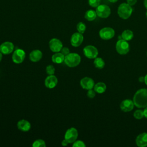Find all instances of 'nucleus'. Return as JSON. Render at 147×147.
Here are the masks:
<instances>
[{
	"instance_id": "f257e3e1",
	"label": "nucleus",
	"mask_w": 147,
	"mask_h": 147,
	"mask_svg": "<svg viewBox=\"0 0 147 147\" xmlns=\"http://www.w3.org/2000/svg\"><path fill=\"white\" fill-rule=\"evenodd\" d=\"M134 106L138 108H145L147 106V89L141 88L137 90L133 96Z\"/></svg>"
},
{
	"instance_id": "f03ea898",
	"label": "nucleus",
	"mask_w": 147,
	"mask_h": 147,
	"mask_svg": "<svg viewBox=\"0 0 147 147\" xmlns=\"http://www.w3.org/2000/svg\"><path fill=\"white\" fill-rule=\"evenodd\" d=\"M133 12V8L131 6L127 3H122L120 4L118 7L117 13L119 17L123 20L129 18Z\"/></svg>"
},
{
	"instance_id": "7ed1b4c3",
	"label": "nucleus",
	"mask_w": 147,
	"mask_h": 147,
	"mask_svg": "<svg viewBox=\"0 0 147 147\" xmlns=\"http://www.w3.org/2000/svg\"><path fill=\"white\" fill-rule=\"evenodd\" d=\"M81 61L80 55L76 53H69L65 56L64 62L69 67H75L78 66Z\"/></svg>"
},
{
	"instance_id": "20e7f679",
	"label": "nucleus",
	"mask_w": 147,
	"mask_h": 147,
	"mask_svg": "<svg viewBox=\"0 0 147 147\" xmlns=\"http://www.w3.org/2000/svg\"><path fill=\"white\" fill-rule=\"evenodd\" d=\"M117 52L122 55L127 54L129 51V44L128 42L123 39L118 40L115 45Z\"/></svg>"
},
{
	"instance_id": "39448f33",
	"label": "nucleus",
	"mask_w": 147,
	"mask_h": 147,
	"mask_svg": "<svg viewBox=\"0 0 147 147\" xmlns=\"http://www.w3.org/2000/svg\"><path fill=\"white\" fill-rule=\"evenodd\" d=\"M97 16L100 18H107L111 14V9L110 7L105 4H100L96 7Z\"/></svg>"
},
{
	"instance_id": "423d86ee",
	"label": "nucleus",
	"mask_w": 147,
	"mask_h": 147,
	"mask_svg": "<svg viewBox=\"0 0 147 147\" xmlns=\"http://www.w3.org/2000/svg\"><path fill=\"white\" fill-rule=\"evenodd\" d=\"M100 37L105 40L111 39L115 35V30L110 27H105L101 29L99 32Z\"/></svg>"
},
{
	"instance_id": "0eeeda50",
	"label": "nucleus",
	"mask_w": 147,
	"mask_h": 147,
	"mask_svg": "<svg viewBox=\"0 0 147 147\" xmlns=\"http://www.w3.org/2000/svg\"><path fill=\"white\" fill-rule=\"evenodd\" d=\"M78 137V131L75 127H71L68 129L64 135V139L69 144L75 142Z\"/></svg>"
},
{
	"instance_id": "6e6552de",
	"label": "nucleus",
	"mask_w": 147,
	"mask_h": 147,
	"mask_svg": "<svg viewBox=\"0 0 147 147\" xmlns=\"http://www.w3.org/2000/svg\"><path fill=\"white\" fill-rule=\"evenodd\" d=\"M83 53L88 59H95L98 55V51L95 47L88 45L83 48Z\"/></svg>"
},
{
	"instance_id": "1a4fd4ad",
	"label": "nucleus",
	"mask_w": 147,
	"mask_h": 147,
	"mask_svg": "<svg viewBox=\"0 0 147 147\" xmlns=\"http://www.w3.org/2000/svg\"><path fill=\"white\" fill-rule=\"evenodd\" d=\"M26 53L22 49H16L12 55V60L16 64L22 63L25 58Z\"/></svg>"
},
{
	"instance_id": "9d476101",
	"label": "nucleus",
	"mask_w": 147,
	"mask_h": 147,
	"mask_svg": "<svg viewBox=\"0 0 147 147\" xmlns=\"http://www.w3.org/2000/svg\"><path fill=\"white\" fill-rule=\"evenodd\" d=\"M49 47L53 52H59L63 48V43L59 39L53 38L49 41Z\"/></svg>"
},
{
	"instance_id": "9b49d317",
	"label": "nucleus",
	"mask_w": 147,
	"mask_h": 147,
	"mask_svg": "<svg viewBox=\"0 0 147 147\" xmlns=\"http://www.w3.org/2000/svg\"><path fill=\"white\" fill-rule=\"evenodd\" d=\"M83 36L79 32L74 33L71 37V44L74 47L80 46L83 41Z\"/></svg>"
},
{
	"instance_id": "f8f14e48",
	"label": "nucleus",
	"mask_w": 147,
	"mask_h": 147,
	"mask_svg": "<svg viewBox=\"0 0 147 147\" xmlns=\"http://www.w3.org/2000/svg\"><path fill=\"white\" fill-rule=\"evenodd\" d=\"M14 44L10 41H5L0 45V52L3 55H9L14 50Z\"/></svg>"
},
{
	"instance_id": "ddd939ff",
	"label": "nucleus",
	"mask_w": 147,
	"mask_h": 147,
	"mask_svg": "<svg viewBox=\"0 0 147 147\" xmlns=\"http://www.w3.org/2000/svg\"><path fill=\"white\" fill-rule=\"evenodd\" d=\"M80 84L83 89L88 90L94 88L95 82L92 78L89 77H84L80 80Z\"/></svg>"
},
{
	"instance_id": "4468645a",
	"label": "nucleus",
	"mask_w": 147,
	"mask_h": 147,
	"mask_svg": "<svg viewBox=\"0 0 147 147\" xmlns=\"http://www.w3.org/2000/svg\"><path fill=\"white\" fill-rule=\"evenodd\" d=\"M134 106V104L133 101L129 99L122 100L120 104V109L124 112L131 111L133 109Z\"/></svg>"
},
{
	"instance_id": "2eb2a0df",
	"label": "nucleus",
	"mask_w": 147,
	"mask_h": 147,
	"mask_svg": "<svg viewBox=\"0 0 147 147\" xmlns=\"http://www.w3.org/2000/svg\"><path fill=\"white\" fill-rule=\"evenodd\" d=\"M58 80L54 75H48L45 80V85L48 88H53L57 84Z\"/></svg>"
},
{
	"instance_id": "dca6fc26",
	"label": "nucleus",
	"mask_w": 147,
	"mask_h": 147,
	"mask_svg": "<svg viewBox=\"0 0 147 147\" xmlns=\"http://www.w3.org/2000/svg\"><path fill=\"white\" fill-rule=\"evenodd\" d=\"M136 144L139 147L147 146V133L140 134L136 139Z\"/></svg>"
},
{
	"instance_id": "f3484780",
	"label": "nucleus",
	"mask_w": 147,
	"mask_h": 147,
	"mask_svg": "<svg viewBox=\"0 0 147 147\" xmlns=\"http://www.w3.org/2000/svg\"><path fill=\"white\" fill-rule=\"evenodd\" d=\"M17 127L21 131H28L30 129L31 125L28 121L21 119L17 122Z\"/></svg>"
},
{
	"instance_id": "a211bd4d",
	"label": "nucleus",
	"mask_w": 147,
	"mask_h": 147,
	"mask_svg": "<svg viewBox=\"0 0 147 147\" xmlns=\"http://www.w3.org/2000/svg\"><path fill=\"white\" fill-rule=\"evenodd\" d=\"M42 57V53L39 49L33 50L29 54V59L33 62L40 61Z\"/></svg>"
},
{
	"instance_id": "6ab92c4d",
	"label": "nucleus",
	"mask_w": 147,
	"mask_h": 147,
	"mask_svg": "<svg viewBox=\"0 0 147 147\" xmlns=\"http://www.w3.org/2000/svg\"><path fill=\"white\" fill-rule=\"evenodd\" d=\"M65 56L61 52H56L52 56V61L56 64L62 63L64 61Z\"/></svg>"
},
{
	"instance_id": "aec40b11",
	"label": "nucleus",
	"mask_w": 147,
	"mask_h": 147,
	"mask_svg": "<svg viewBox=\"0 0 147 147\" xmlns=\"http://www.w3.org/2000/svg\"><path fill=\"white\" fill-rule=\"evenodd\" d=\"M106 85L103 82H98L96 84H95L94 87V90L96 93L102 94L105 92L106 90Z\"/></svg>"
},
{
	"instance_id": "412c9836",
	"label": "nucleus",
	"mask_w": 147,
	"mask_h": 147,
	"mask_svg": "<svg viewBox=\"0 0 147 147\" xmlns=\"http://www.w3.org/2000/svg\"><path fill=\"white\" fill-rule=\"evenodd\" d=\"M133 36H134L133 32L129 29L125 30L124 31H123V32L121 34L122 38L127 41L131 40L133 38Z\"/></svg>"
},
{
	"instance_id": "4be33fe9",
	"label": "nucleus",
	"mask_w": 147,
	"mask_h": 147,
	"mask_svg": "<svg viewBox=\"0 0 147 147\" xmlns=\"http://www.w3.org/2000/svg\"><path fill=\"white\" fill-rule=\"evenodd\" d=\"M96 16L97 15H96V11L93 10H87L84 14V18L89 21H94L96 18Z\"/></svg>"
},
{
	"instance_id": "5701e85b",
	"label": "nucleus",
	"mask_w": 147,
	"mask_h": 147,
	"mask_svg": "<svg viewBox=\"0 0 147 147\" xmlns=\"http://www.w3.org/2000/svg\"><path fill=\"white\" fill-rule=\"evenodd\" d=\"M94 64L95 67L98 69H102L105 65V61L100 57H96L94 59Z\"/></svg>"
},
{
	"instance_id": "b1692460",
	"label": "nucleus",
	"mask_w": 147,
	"mask_h": 147,
	"mask_svg": "<svg viewBox=\"0 0 147 147\" xmlns=\"http://www.w3.org/2000/svg\"><path fill=\"white\" fill-rule=\"evenodd\" d=\"M33 147H45V142L41 139H37L35 140L32 144Z\"/></svg>"
},
{
	"instance_id": "393cba45",
	"label": "nucleus",
	"mask_w": 147,
	"mask_h": 147,
	"mask_svg": "<svg viewBox=\"0 0 147 147\" xmlns=\"http://www.w3.org/2000/svg\"><path fill=\"white\" fill-rule=\"evenodd\" d=\"M134 117L137 119H141L144 117V110H142L141 109L136 110L133 114Z\"/></svg>"
},
{
	"instance_id": "a878e982",
	"label": "nucleus",
	"mask_w": 147,
	"mask_h": 147,
	"mask_svg": "<svg viewBox=\"0 0 147 147\" xmlns=\"http://www.w3.org/2000/svg\"><path fill=\"white\" fill-rule=\"evenodd\" d=\"M76 29H77L78 32L83 34V33H84V32L86 29V26L83 22H80L77 24Z\"/></svg>"
},
{
	"instance_id": "bb28decb",
	"label": "nucleus",
	"mask_w": 147,
	"mask_h": 147,
	"mask_svg": "<svg viewBox=\"0 0 147 147\" xmlns=\"http://www.w3.org/2000/svg\"><path fill=\"white\" fill-rule=\"evenodd\" d=\"M55 72V69L54 66L52 65H48L46 67V72L48 75H54Z\"/></svg>"
},
{
	"instance_id": "cd10ccee",
	"label": "nucleus",
	"mask_w": 147,
	"mask_h": 147,
	"mask_svg": "<svg viewBox=\"0 0 147 147\" xmlns=\"http://www.w3.org/2000/svg\"><path fill=\"white\" fill-rule=\"evenodd\" d=\"M101 0H88V4L92 7H96L100 5Z\"/></svg>"
},
{
	"instance_id": "c85d7f7f",
	"label": "nucleus",
	"mask_w": 147,
	"mask_h": 147,
	"mask_svg": "<svg viewBox=\"0 0 147 147\" xmlns=\"http://www.w3.org/2000/svg\"><path fill=\"white\" fill-rule=\"evenodd\" d=\"M73 147H85L86 144L84 142L81 140H76L75 142H73L72 144Z\"/></svg>"
},
{
	"instance_id": "c756f323",
	"label": "nucleus",
	"mask_w": 147,
	"mask_h": 147,
	"mask_svg": "<svg viewBox=\"0 0 147 147\" xmlns=\"http://www.w3.org/2000/svg\"><path fill=\"white\" fill-rule=\"evenodd\" d=\"M95 94H96V92L94 90H92V89L88 90L87 91V95L89 98H94L95 96Z\"/></svg>"
},
{
	"instance_id": "7c9ffc66",
	"label": "nucleus",
	"mask_w": 147,
	"mask_h": 147,
	"mask_svg": "<svg viewBox=\"0 0 147 147\" xmlns=\"http://www.w3.org/2000/svg\"><path fill=\"white\" fill-rule=\"evenodd\" d=\"M60 52L63 53L64 56H66L69 53V49L67 47H63L60 51Z\"/></svg>"
},
{
	"instance_id": "2f4dec72",
	"label": "nucleus",
	"mask_w": 147,
	"mask_h": 147,
	"mask_svg": "<svg viewBox=\"0 0 147 147\" xmlns=\"http://www.w3.org/2000/svg\"><path fill=\"white\" fill-rule=\"evenodd\" d=\"M137 1V0H126L127 3H128L130 6L134 5L136 3Z\"/></svg>"
},
{
	"instance_id": "473e14b6",
	"label": "nucleus",
	"mask_w": 147,
	"mask_h": 147,
	"mask_svg": "<svg viewBox=\"0 0 147 147\" xmlns=\"http://www.w3.org/2000/svg\"><path fill=\"white\" fill-rule=\"evenodd\" d=\"M68 144H69V143H68V142L67 141V140H65V139H64V140L61 141V145H62L63 146H64L68 145Z\"/></svg>"
},
{
	"instance_id": "72a5a7b5",
	"label": "nucleus",
	"mask_w": 147,
	"mask_h": 147,
	"mask_svg": "<svg viewBox=\"0 0 147 147\" xmlns=\"http://www.w3.org/2000/svg\"><path fill=\"white\" fill-rule=\"evenodd\" d=\"M138 81L141 83H142V82H144L145 81V77L144 76H140L139 78H138Z\"/></svg>"
},
{
	"instance_id": "f704fd0d",
	"label": "nucleus",
	"mask_w": 147,
	"mask_h": 147,
	"mask_svg": "<svg viewBox=\"0 0 147 147\" xmlns=\"http://www.w3.org/2000/svg\"><path fill=\"white\" fill-rule=\"evenodd\" d=\"M144 117L147 118V106L145 107L144 110Z\"/></svg>"
},
{
	"instance_id": "c9c22d12",
	"label": "nucleus",
	"mask_w": 147,
	"mask_h": 147,
	"mask_svg": "<svg viewBox=\"0 0 147 147\" xmlns=\"http://www.w3.org/2000/svg\"><path fill=\"white\" fill-rule=\"evenodd\" d=\"M144 5L145 7L147 9V0H144Z\"/></svg>"
},
{
	"instance_id": "e433bc0d",
	"label": "nucleus",
	"mask_w": 147,
	"mask_h": 147,
	"mask_svg": "<svg viewBox=\"0 0 147 147\" xmlns=\"http://www.w3.org/2000/svg\"><path fill=\"white\" fill-rule=\"evenodd\" d=\"M144 77H145V81H144V82H145V84L147 86V74Z\"/></svg>"
},
{
	"instance_id": "4c0bfd02",
	"label": "nucleus",
	"mask_w": 147,
	"mask_h": 147,
	"mask_svg": "<svg viewBox=\"0 0 147 147\" xmlns=\"http://www.w3.org/2000/svg\"><path fill=\"white\" fill-rule=\"evenodd\" d=\"M109 2H111V3H115V2H117L118 0H108Z\"/></svg>"
},
{
	"instance_id": "58836bf2",
	"label": "nucleus",
	"mask_w": 147,
	"mask_h": 147,
	"mask_svg": "<svg viewBox=\"0 0 147 147\" xmlns=\"http://www.w3.org/2000/svg\"><path fill=\"white\" fill-rule=\"evenodd\" d=\"M2 53L0 52V62L2 61Z\"/></svg>"
},
{
	"instance_id": "ea45409f",
	"label": "nucleus",
	"mask_w": 147,
	"mask_h": 147,
	"mask_svg": "<svg viewBox=\"0 0 147 147\" xmlns=\"http://www.w3.org/2000/svg\"><path fill=\"white\" fill-rule=\"evenodd\" d=\"M146 18H147V11H146Z\"/></svg>"
},
{
	"instance_id": "a19ab883",
	"label": "nucleus",
	"mask_w": 147,
	"mask_h": 147,
	"mask_svg": "<svg viewBox=\"0 0 147 147\" xmlns=\"http://www.w3.org/2000/svg\"><path fill=\"white\" fill-rule=\"evenodd\" d=\"M146 55H147V52H146Z\"/></svg>"
}]
</instances>
